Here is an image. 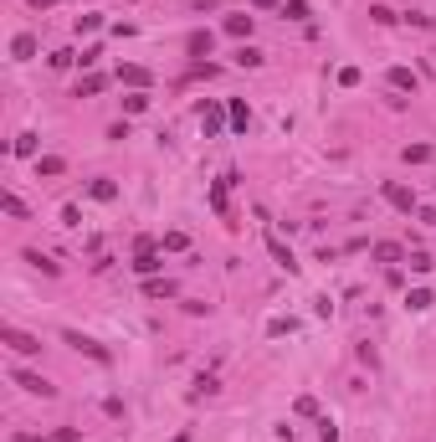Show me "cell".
<instances>
[{"instance_id":"cell-4","label":"cell","mask_w":436,"mask_h":442,"mask_svg":"<svg viewBox=\"0 0 436 442\" xmlns=\"http://www.w3.org/2000/svg\"><path fill=\"white\" fill-rule=\"evenodd\" d=\"M385 201L395 206V211H405V216H411L416 206H421V201H416V190H411V186H401V180H385Z\"/></svg>"},{"instance_id":"cell-29","label":"cell","mask_w":436,"mask_h":442,"mask_svg":"<svg viewBox=\"0 0 436 442\" xmlns=\"http://www.w3.org/2000/svg\"><path fill=\"white\" fill-rule=\"evenodd\" d=\"M405 160L421 165V160H431V149H426V145H405Z\"/></svg>"},{"instance_id":"cell-1","label":"cell","mask_w":436,"mask_h":442,"mask_svg":"<svg viewBox=\"0 0 436 442\" xmlns=\"http://www.w3.org/2000/svg\"><path fill=\"white\" fill-rule=\"evenodd\" d=\"M160 242H154V237H139V252H134V272H139V278H160Z\"/></svg>"},{"instance_id":"cell-24","label":"cell","mask_w":436,"mask_h":442,"mask_svg":"<svg viewBox=\"0 0 436 442\" xmlns=\"http://www.w3.org/2000/svg\"><path fill=\"white\" fill-rule=\"evenodd\" d=\"M369 21H375V26H390L395 10H390V6H369Z\"/></svg>"},{"instance_id":"cell-9","label":"cell","mask_w":436,"mask_h":442,"mask_svg":"<svg viewBox=\"0 0 436 442\" xmlns=\"http://www.w3.org/2000/svg\"><path fill=\"white\" fill-rule=\"evenodd\" d=\"M210 42H216L210 31H190L185 36V51H190V57H210Z\"/></svg>"},{"instance_id":"cell-35","label":"cell","mask_w":436,"mask_h":442,"mask_svg":"<svg viewBox=\"0 0 436 442\" xmlns=\"http://www.w3.org/2000/svg\"><path fill=\"white\" fill-rule=\"evenodd\" d=\"M252 6H257V10H267V6H277V0H252Z\"/></svg>"},{"instance_id":"cell-36","label":"cell","mask_w":436,"mask_h":442,"mask_svg":"<svg viewBox=\"0 0 436 442\" xmlns=\"http://www.w3.org/2000/svg\"><path fill=\"white\" fill-rule=\"evenodd\" d=\"M31 6H36V10H42V6H57V0H31Z\"/></svg>"},{"instance_id":"cell-28","label":"cell","mask_w":436,"mask_h":442,"mask_svg":"<svg viewBox=\"0 0 436 442\" xmlns=\"http://www.w3.org/2000/svg\"><path fill=\"white\" fill-rule=\"evenodd\" d=\"M124 108H128V113H144V108H149V98H144V93H128Z\"/></svg>"},{"instance_id":"cell-2","label":"cell","mask_w":436,"mask_h":442,"mask_svg":"<svg viewBox=\"0 0 436 442\" xmlns=\"http://www.w3.org/2000/svg\"><path fill=\"white\" fill-rule=\"evenodd\" d=\"M0 345L16 350V355H42V340H36V334H26V329H16V324H6V329H0Z\"/></svg>"},{"instance_id":"cell-27","label":"cell","mask_w":436,"mask_h":442,"mask_svg":"<svg viewBox=\"0 0 436 442\" xmlns=\"http://www.w3.org/2000/svg\"><path fill=\"white\" fill-rule=\"evenodd\" d=\"M26 263L42 268V272H57V263H51V257H42V252H26Z\"/></svg>"},{"instance_id":"cell-18","label":"cell","mask_w":436,"mask_h":442,"mask_svg":"<svg viewBox=\"0 0 436 442\" xmlns=\"http://www.w3.org/2000/svg\"><path fill=\"white\" fill-rule=\"evenodd\" d=\"M226 36H252V16H226Z\"/></svg>"},{"instance_id":"cell-22","label":"cell","mask_w":436,"mask_h":442,"mask_svg":"<svg viewBox=\"0 0 436 442\" xmlns=\"http://www.w3.org/2000/svg\"><path fill=\"white\" fill-rule=\"evenodd\" d=\"M405 263H411V272H431V268H436V263H431V257H426V252H421V247H416V252H411V257H405Z\"/></svg>"},{"instance_id":"cell-14","label":"cell","mask_w":436,"mask_h":442,"mask_svg":"<svg viewBox=\"0 0 436 442\" xmlns=\"http://www.w3.org/2000/svg\"><path fill=\"white\" fill-rule=\"evenodd\" d=\"M226 119H231V129H236V134H246V124H252V113H246V103L236 98L231 108H226Z\"/></svg>"},{"instance_id":"cell-30","label":"cell","mask_w":436,"mask_h":442,"mask_svg":"<svg viewBox=\"0 0 436 442\" xmlns=\"http://www.w3.org/2000/svg\"><path fill=\"white\" fill-rule=\"evenodd\" d=\"M405 304H411V309H431V293H426V288H411V298H405Z\"/></svg>"},{"instance_id":"cell-34","label":"cell","mask_w":436,"mask_h":442,"mask_svg":"<svg viewBox=\"0 0 436 442\" xmlns=\"http://www.w3.org/2000/svg\"><path fill=\"white\" fill-rule=\"evenodd\" d=\"M416 216L426 221V227H436V206H416Z\"/></svg>"},{"instance_id":"cell-26","label":"cell","mask_w":436,"mask_h":442,"mask_svg":"<svg viewBox=\"0 0 436 442\" xmlns=\"http://www.w3.org/2000/svg\"><path fill=\"white\" fill-rule=\"evenodd\" d=\"M16 154H21V160H31V154H36V134H21L16 139Z\"/></svg>"},{"instance_id":"cell-3","label":"cell","mask_w":436,"mask_h":442,"mask_svg":"<svg viewBox=\"0 0 436 442\" xmlns=\"http://www.w3.org/2000/svg\"><path fill=\"white\" fill-rule=\"evenodd\" d=\"M10 381H16L26 396H42V401H47V396H57V386H51L47 375H36V370H10Z\"/></svg>"},{"instance_id":"cell-6","label":"cell","mask_w":436,"mask_h":442,"mask_svg":"<svg viewBox=\"0 0 436 442\" xmlns=\"http://www.w3.org/2000/svg\"><path fill=\"white\" fill-rule=\"evenodd\" d=\"M62 340H67L72 350H83V355H92V360H98V366H108V350H103L98 340H87V334H77V329H67V334H62Z\"/></svg>"},{"instance_id":"cell-15","label":"cell","mask_w":436,"mask_h":442,"mask_svg":"<svg viewBox=\"0 0 436 442\" xmlns=\"http://www.w3.org/2000/svg\"><path fill=\"white\" fill-rule=\"evenodd\" d=\"M0 211H6V216H31V211H26V201L16 196V190H0Z\"/></svg>"},{"instance_id":"cell-19","label":"cell","mask_w":436,"mask_h":442,"mask_svg":"<svg viewBox=\"0 0 436 442\" xmlns=\"http://www.w3.org/2000/svg\"><path fill=\"white\" fill-rule=\"evenodd\" d=\"M283 16H287V21H308L313 10H308V0H287V6H283Z\"/></svg>"},{"instance_id":"cell-23","label":"cell","mask_w":436,"mask_h":442,"mask_svg":"<svg viewBox=\"0 0 436 442\" xmlns=\"http://www.w3.org/2000/svg\"><path fill=\"white\" fill-rule=\"evenodd\" d=\"M236 62H242V67H262V51L257 47H242V51H236Z\"/></svg>"},{"instance_id":"cell-8","label":"cell","mask_w":436,"mask_h":442,"mask_svg":"<svg viewBox=\"0 0 436 442\" xmlns=\"http://www.w3.org/2000/svg\"><path fill=\"white\" fill-rule=\"evenodd\" d=\"M231 180H236V175H221L216 186H210V206H216V216H231V206H226V190H231Z\"/></svg>"},{"instance_id":"cell-31","label":"cell","mask_w":436,"mask_h":442,"mask_svg":"<svg viewBox=\"0 0 436 442\" xmlns=\"http://www.w3.org/2000/svg\"><path fill=\"white\" fill-rule=\"evenodd\" d=\"M72 62H83L77 51H51V67H72Z\"/></svg>"},{"instance_id":"cell-33","label":"cell","mask_w":436,"mask_h":442,"mask_svg":"<svg viewBox=\"0 0 436 442\" xmlns=\"http://www.w3.org/2000/svg\"><path fill=\"white\" fill-rule=\"evenodd\" d=\"M319 442H339V427H334V422H328V417L319 422Z\"/></svg>"},{"instance_id":"cell-5","label":"cell","mask_w":436,"mask_h":442,"mask_svg":"<svg viewBox=\"0 0 436 442\" xmlns=\"http://www.w3.org/2000/svg\"><path fill=\"white\" fill-rule=\"evenodd\" d=\"M118 83H124V88H134V93H144V88H149L154 77H149V67H139V62H124V67H118Z\"/></svg>"},{"instance_id":"cell-13","label":"cell","mask_w":436,"mask_h":442,"mask_svg":"<svg viewBox=\"0 0 436 442\" xmlns=\"http://www.w3.org/2000/svg\"><path fill=\"white\" fill-rule=\"evenodd\" d=\"M62 170H67L62 154H36V175H62Z\"/></svg>"},{"instance_id":"cell-32","label":"cell","mask_w":436,"mask_h":442,"mask_svg":"<svg viewBox=\"0 0 436 442\" xmlns=\"http://www.w3.org/2000/svg\"><path fill=\"white\" fill-rule=\"evenodd\" d=\"M298 417H319V401H313V396H298Z\"/></svg>"},{"instance_id":"cell-25","label":"cell","mask_w":436,"mask_h":442,"mask_svg":"<svg viewBox=\"0 0 436 442\" xmlns=\"http://www.w3.org/2000/svg\"><path fill=\"white\" fill-rule=\"evenodd\" d=\"M160 247H165V252H185V231H165Z\"/></svg>"},{"instance_id":"cell-10","label":"cell","mask_w":436,"mask_h":442,"mask_svg":"<svg viewBox=\"0 0 436 442\" xmlns=\"http://www.w3.org/2000/svg\"><path fill=\"white\" fill-rule=\"evenodd\" d=\"M201 124H206V134H221V129H226L231 119H226V113L216 108V103H206V108H201Z\"/></svg>"},{"instance_id":"cell-20","label":"cell","mask_w":436,"mask_h":442,"mask_svg":"<svg viewBox=\"0 0 436 442\" xmlns=\"http://www.w3.org/2000/svg\"><path fill=\"white\" fill-rule=\"evenodd\" d=\"M267 247H272V257H277V268H287V272H293V268H298V263H293V252H287V247H283V242H277V237H272Z\"/></svg>"},{"instance_id":"cell-16","label":"cell","mask_w":436,"mask_h":442,"mask_svg":"<svg viewBox=\"0 0 436 442\" xmlns=\"http://www.w3.org/2000/svg\"><path fill=\"white\" fill-rule=\"evenodd\" d=\"M144 293L149 298H175V283L169 278H144Z\"/></svg>"},{"instance_id":"cell-11","label":"cell","mask_w":436,"mask_h":442,"mask_svg":"<svg viewBox=\"0 0 436 442\" xmlns=\"http://www.w3.org/2000/svg\"><path fill=\"white\" fill-rule=\"evenodd\" d=\"M390 88L395 93H416V72L411 67H390Z\"/></svg>"},{"instance_id":"cell-17","label":"cell","mask_w":436,"mask_h":442,"mask_svg":"<svg viewBox=\"0 0 436 442\" xmlns=\"http://www.w3.org/2000/svg\"><path fill=\"white\" fill-rule=\"evenodd\" d=\"M103 83H108V77H98V72H87L83 83H77V98H98L103 93Z\"/></svg>"},{"instance_id":"cell-7","label":"cell","mask_w":436,"mask_h":442,"mask_svg":"<svg viewBox=\"0 0 436 442\" xmlns=\"http://www.w3.org/2000/svg\"><path fill=\"white\" fill-rule=\"evenodd\" d=\"M369 257H375V263H405V247L401 242H375Z\"/></svg>"},{"instance_id":"cell-12","label":"cell","mask_w":436,"mask_h":442,"mask_svg":"<svg viewBox=\"0 0 436 442\" xmlns=\"http://www.w3.org/2000/svg\"><path fill=\"white\" fill-rule=\"evenodd\" d=\"M10 57H16V62H26V57H36V36H31V31H21L16 42H10Z\"/></svg>"},{"instance_id":"cell-21","label":"cell","mask_w":436,"mask_h":442,"mask_svg":"<svg viewBox=\"0 0 436 442\" xmlns=\"http://www.w3.org/2000/svg\"><path fill=\"white\" fill-rule=\"evenodd\" d=\"M113 196H118L113 180H92V201H113Z\"/></svg>"}]
</instances>
